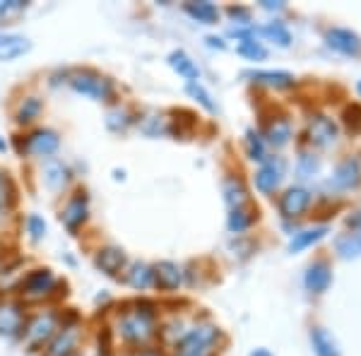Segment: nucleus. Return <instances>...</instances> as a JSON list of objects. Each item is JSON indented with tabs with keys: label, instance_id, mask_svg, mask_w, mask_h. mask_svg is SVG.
I'll return each mask as SVG.
<instances>
[{
	"label": "nucleus",
	"instance_id": "nucleus-1",
	"mask_svg": "<svg viewBox=\"0 0 361 356\" xmlns=\"http://www.w3.org/2000/svg\"><path fill=\"white\" fill-rule=\"evenodd\" d=\"M116 332L126 344L145 347L157 335V320L149 303H135L133 308H126L116 320Z\"/></svg>",
	"mask_w": 361,
	"mask_h": 356
},
{
	"label": "nucleus",
	"instance_id": "nucleus-2",
	"mask_svg": "<svg viewBox=\"0 0 361 356\" xmlns=\"http://www.w3.org/2000/svg\"><path fill=\"white\" fill-rule=\"evenodd\" d=\"M68 85L73 87V92L92 99V102H111L116 97L114 82L97 70H78V73L70 75Z\"/></svg>",
	"mask_w": 361,
	"mask_h": 356
},
{
	"label": "nucleus",
	"instance_id": "nucleus-3",
	"mask_svg": "<svg viewBox=\"0 0 361 356\" xmlns=\"http://www.w3.org/2000/svg\"><path fill=\"white\" fill-rule=\"evenodd\" d=\"M217 340H219V330L214 325H197V328L185 332L180 337V342H176L173 356H209Z\"/></svg>",
	"mask_w": 361,
	"mask_h": 356
},
{
	"label": "nucleus",
	"instance_id": "nucleus-4",
	"mask_svg": "<svg viewBox=\"0 0 361 356\" xmlns=\"http://www.w3.org/2000/svg\"><path fill=\"white\" fill-rule=\"evenodd\" d=\"M58 330L61 328H58V315L56 313H39L25 325V330H22V340H25L29 352H37V349L46 347V344L54 340V335Z\"/></svg>",
	"mask_w": 361,
	"mask_h": 356
},
{
	"label": "nucleus",
	"instance_id": "nucleus-5",
	"mask_svg": "<svg viewBox=\"0 0 361 356\" xmlns=\"http://www.w3.org/2000/svg\"><path fill=\"white\" fill-rule=\"evenodd\" d=\"M56 289V274L49 267H39L32 270L22 279V296L27 301H42L44 296H49Z\"/></svg>",
	"mask_w": 361,
	"mask_h": 356
},
{
	"label": "nucleus",
	"instance_id": "nucleus-6",
	"mask_svg": "<svg viewBox=\"0 0 361 356\" xmlns=\"http://www.w3.org/2000/svg\"><path fill=\"white\" fill-rule=\"evenodd\" d=\"M58 147H61V137H58L56 130H51V128H37V130H32L25 137L22 154L51 156V154H56Z\"/></svg>",
	"mask_w": 361,
	"mask_h": 356
},
{
	"label": "nucleus",
	"instance_id": "nucleus-7",
	"mask_svg": "<svg viewBox=\"0 0 361 356\" xmlns=\"http://www.w3.org/2000/svg\"><path fill=\"white\" fill-rule=\"evenodd\" d=\"M82 340V330L78 325H63L54 335V340L46 344L42 356H75Z\"/></svg>",
	"mask_w": 361,
	"mask_h": 356
},
{
	"label": "nucleus",
	"instance_id": "nucleus-8",
	"mask_svg": "<svg viewBox=\"0 0 361 356\" xmlns=\"http://www.w3.org/2000/svg\"><path fill=\"white\" fill-rule=\"evenodd\" d=\"M87 214H90V202H87L85 192L80 190L66 202V207H63V212H61V221L68 231H78L87 221Z\"/></svg>",
	"mask_w": 361,
	"mask_h": 356
},
{
	"label": "nucleus",
	"instance_id": "nucleus-9",
	"mask_svg": "<svg viewBox=\"0 0 361 356\" xmlns=\"http://www.w3.org/2000/svg\"><path fill=\"white\" fill-rule=\"evenodd\" d=\"M94 265L99 272H104L106 277H118L121 272H126L128 267V258L121 248L116 246H104L97 250L94 255Z\"/></svg>",
	"mask_w": 361,
	"mask_h": 356
},
{
	"label": "nucleus",
	"instance_id": "nucleus-10",
	"mask_svg": "<svg viewBox=\"0 0 361 356\" xmlns=\"http://www.w3.org/2000/svg\"><path fill=\"white\" fill-rule=\"evenodd\" d=\"M32 51V42L20 32H0V63H13Z\"/></svg>",
	"mask_w": 361,
	"mask_h": 356
},
{
	"label": "nucleus",
	"instance_id": "nucleus-11",
	"mask_svg": "<svg viewBox=\"0 0 361 356\" xmlns=\"http://www.w3.org/2000/svg\"><path fill=\"white\" fill-rule=\"evenodd\" d=\"M25 330V313L20 303H0V337H20Z\"/></svg>",
	"mask_w": 361,
	"mask_h": 356
},
{
	"label": "nucleus",
	"instance_id": "nucleus-12",
	"mask_svg": "<svg viewBox=\"0 0 361 356\" xmlns=\"http://www.w3.org/2000/svg\"><path fill=\"white\" fill-rule=\"evenodd\" d=\"M180 279H183V274H180L176 262L161 260L152 267V284L161 291H176L180 287Z\"/></svg>",
	"mask_w": 361,
	"mask_h": 356
},
{
	"label": "nucleus",
	"instance_id": "nucleus-13",
	"mask_svg": "<svg viewBox=\"0 0 361 356\" xmlns=\"http://www.w3.org/2000/svg\"><path fill=\"white\" fill-rule=\"evenodd\" d=\"M308 140H311L316 147H330L337 140V125L325 116H313L308 121Z\"/></svg>",
	"mask_w": 361,
	"mask_h": 356
},
{
	"label": "nucleus",
	"instance_id": "nucleus-14",
	"mask_svg": "<svg viewBox=\"0 0 361 356\" xmlns=\"http://www.w3.org/2000/svg\"><path fill=\"white\" fill-rule=\"evenodd\" d=\"M308 205H311V195H308V190L289 188L282 195V200H279V212H282V217L294 219V217H301V214L308 209Z\"/></svg>",
	"mask_w": 361,
	"mask_h": 356
},
{
	"label": "nucleus",
	"instance_id": "nucleus-15",
	"mask_svg": "<svg viewBox=\"0 0 361 356\" xmlns=\"http://www.w3.org/2000/svg\"><path fill=\"white\" fill-rule=\"evenodd\" d=\"M282 180V161L279 159H265L263 166L255 171V188H258L263 195L272 192Z\"/></svg>",
	"mask_w": 361,
	"mask_h": 356
},
{
	"label": "nucleus",
	"instance_id": "nucleus-16",
	"mask_svg": "<svg viewBox=\"0 0 361 356\" xmlns=\"http://www.w3.org/2000/svg\"><path fill=\"white\" fill-rule=\"evenodd\" d=\"M42 178H44L46 188L58 192V190H63L68 185L70 171H68L66 164H61V161L51 159V161H46V166H44V171H42Z\"/></svg>",
	"mask_w": 361,
	"mask_h": 356
},
{
	"label": "nucleus",
	"instance_id": "nucleus-17",
	"mask_svg": "<svg viewBox=\"0 0 361 356\" xmlns=\"http://www.w3.org/2000/svg\"><path fill=\"white\" fill-rule=\"evenodd\" d=\"M42 111H44V102H42V99L34 97V94H29V97L22 99L20 106H17V111H15V121H17L20 125H32V123H37V121H39Z\"/></svg>",
	"mask_w": 361,
	"mask_h": 356
},
{
	"label": "nucleus",
	"instance_id": "nucleus-18",
	"mask_svg": "<svg viewBox=\"0 0 361 356\" xmlns=\"http://www.w3.org/2000/svg\"><path fill=\"white\" fill-rule=\"evenodd\" d=\"M328 44L333 49L342 51V54H359L361 49L359 37L354 32H349V29H333V32H328Z\"/></svg>",
	"mask_w": 361,
	"mask_h": 356
},
{
	"label": "nucleus",
	"instance_id": "nucleus-19",
	"mask_svg": "<svg viewBox=\"0 0 361 356\" xmlns=\"http://www.w3.org/2000/svg\"><path fill=\"white\" fill-rule=\"evenodd\" d=\"M330 279H333L330 267L325 265V262H316V265H311L306 272V287L308 291H313V294H323V291L330 287Z\"/></svg>",
	"mask_w": 361,
	"mask_h": 356
},
{
	"label": "nucleus",
	"instance_id": "nucleus-20",
	"mask_svg": "<svg viewBox=\"0 0 361 356\" xmlns=\"http://www.w3.org/2000/svg\"><path fill=\"white\" fill-rule=\"evenodd\" d=\"M169 66H171L180 78H185L188 82H197L200 80V70L193 61H190V56L185 54V51H173L171 56H169Z\"/></svg>",
	"mask_w": 361,
	"mask_h": 356
},
{
	"label": "nucleus",
	"instance_id": "nucleus-21",
	"mask_svg": "<svg viewBox=\"0 0 361 356\" xmlns=\"http://www.w3.org/2000/svg\"><path fill=\"white\" fill-rule=\"evenodd\" d=\"M126 282L128 287L137 289V291H145L152 287V267L145 265V262H133L126 272Z\"/></svg>",
	"mask_w": 361,
	"mask_h": 356
},
{
	"label": "nucleus",
	"instance_id": "nucleus-22",
	"mask_svg": "<svg viewBox=\"0 0 361 356\" xmlns=\"http://www.w3.org/2000/svg\"><path fill=\"white\" fill-rule=\"evenodd\" d=\"M265 135H267V142L270 145L284 147V145L289 142V137H292V123H289V118H284V116H277V118L270 121Z\"/></svg>",
	"mask_w": 361,
	"mask_h": 356
},
{
	"label": "nucleus",
	"instance_id": "nucleus-23",
	"mask_svg": "<svg viewBox=\"0 0 361 356\" xmlns=\"http://www.w3.org/2000/svg\"><path fill=\"white\" fill-rule=\"evenodd\" d=\"M357 183H359V161L345 159L337 166V171L333 176V185L335 188H352V185H357Z\"/></svg>",
	"mask_w": 361,
	"mask_h": 356
},
{
	"label": "nucleus",
	"instance_id": "nucleus-24",
	"mask_svg": "<svg viewBox=\"0 0 361 356\" xmlns=\"http://www.w3.org/2000/svg\"><path fill=\"white\" fill-rule=\"evenodd\" d=\"M185 13L193 17L195 22H202V25H214V22L219 20V10L217 5L212 3H205V0H200V3H185Z\"/></svg>",
	"mask_w": 361,
	"mask_h": 356
},
{
	"label": "nucleus",
	"instance_id": "nucleus-25",
	"mask_svg": "<svg viewBox=\"0 0 361 356\" xmlns=\"http://www.w3.org/2000/svg\"><path fill=\"white\" fill-rule=\"evenodd\" d=\"M311 342H313V349H316L318 356H340V352H337V344H335L333 337H330L328 330L313 328L311 330Z\"/></svg>",
	"mask_w": 361,
	"mask_h": 356
},
{
	"label": "nucleus",
	"instance_id": "nucleus-26",
	"mask_svg": "<svg viewBox=\"0 0 361 356\" xmlns=\"http://www.w3.org/2000/svg\"><path fill=\"white\" fill-rule=\"evenodd\" d=\"M224 195H226V202H229L231 209L246 207V202H248V190L243 188V183L238 178H229V180H226Z\"/></svg>",
	"mask_w": 361,
	"mask_h": 356
},
{
	"label": "nucleus",
	"instance_id": "nucleus-27",
	"mask_svg": "<svg viewBox=\"0 0 361 356\" xmlns=\"http://www.w3.org/2000/svg\"><path fill=\"white\" fill-rule=\"evenodd\" d=\"M250 78H253V82L267 85V87H277V90H282V87H292V85H294V75L282 73V70H277V73H253Z\"/></svg>",
	"mask_w": 361,
	"mask_h": 356
},
{
	"label": "nucleus",
	"instance_id": "nucleus-28",
	"mask_svg": "<svg viewBox=\"0 0 361 356\" xmlns=\"http://www.w3.org/2000/svg\"><path fill=\"white\" fill-rule=\"evenodd\" d=\"M133 113L128 109H123V106H116V109H111L106 113V128L109 130H114V133H123V130H128V128L133 125Z\"/></svg>",
	"mask_w": 361,
	"mask_h": 356
},
{
	"label": "nucleus",
	"instance_id": "nucleus-29",
	"mask_svg": "<svg viewBox=\"0 0 361 356\" xmlns=\"http://www.w3.org/2000/svg\"><path fill=\"white\" fill-rule=\"evenodd\" d=\"M328 233V229L325 226H320V229H311V231H301V233H296V236L292 238V243H289V250L292 253H299V250H304L308 246H313L316 241H320V238Z\"/></svg>",
	"mask_w": 361,
	"mask_h": 356
},
{
	"label": "nucleus",
	"instance_id": "nucleus-30",
	"mask_svg": "<svg viewBox=\"0 0 361 356\" xmlns=\"http://www.w3.org/2000/svg\"><path fill=\"white\" fill-rule=\"evenodd\" d=\"M255 219H258V209H246V207L231 209L229 229L231 231H243V229H248V226L253 224Z\"/></svg>",
	"mask_w": 361,
	"mask_h": 356
},
{
	"label": "nucleus",
	"instance_id": "nucleus-31",
	"mask_svg": "<svg viewBox=\"0 0 361 356\" xmlns=\"http://www.w3.org/2000/svg\"><path fill=\"white\" fill-rule=\"evenodd\" d=\"M258 34H263V37L272 39V42H277L279 46H289V42H292V34H289V29L284 27L282 22H272V25L258 29Z\"/></svg>",
	"mask_w": 361,
	"mask_h": 356
},
{
	"label": "nucleus",
	"instance_id": "nucleus-32",
	"mask_svg": "<svg viewBox=\"0 0 361 356\" xmlns=\"http://www.w3.org/2000/svg\"><path fill=\"white\" fill-rule=\"evenodd\" d=\"M337 250H340L345 258H349V255H359L361 253V236L359 233H347V236H342L340 241H337Z\"/></svg>",
	"mask_w": 361,
	"mask_h": 356
},
{
	"label": "nucleus",
	"instance_id": "nucleus-33",
	"mask_svg": "<svg viewBox=\"0 0 361 356\" xmlns=\"http://www.w3.org/2000/svg\"><path fill=\"white\" fill-rule=\"evenodd\" d=\"M13 197H15L13 180H10L8 173L0 171V214H3L5 209L10 207V202H13Z\"/></svg>",
	"mask_w": 361,
	"mask_h": 356
},
{
	"label": "nucleus",
	"instance_id": "nucleus-34",
	"mask_svg": "<svg viewBox=\"0 0 361 356\" xmlns=\"http://www.w3.org/2000/svg\"><path fill=\"white\" fill-rule=\"evenodd\" d=\"M238 54L250 58V61H265L267 51L258 42H255V39H243V44L238 46Z\"/></svg>",
	"mask_w": 361,
	"mask_h": 356
},
{
	"label": "nucleus",
	"instance_id": "nucleus-35",
	"mask_svg": "<svg viewBox=\"0 0 361 356\" xmlns=\"http://www.w3.org/2000/svg\"><path fill=\"white\" fill-rule=\"evenodd\" d=\"M185 92H188L190 97H195L207 111H214V102L209 99V94L205 92V87H202L200 82H188V85H185Z\"/></svg>",
	"mask_w": 361,
	"mask_h": 356
},
{
	"label": "nucleus",
	"instance_id": "nucleus-36",
	"mask_svg": "<svg viewBox=\"0 0 361 356\" xmlns=\"http://www.w3.org/2000/svg\"><path fill=\"white\" fill-rule=\"evenodd\" d=\"M27 231H29V236H32L34 241H42V238L46 236L44 217H39V214H29V217H27Z\"/></svg>",
	"mask_w": 361,
	"mask_h": 356
},
{
	"label": "nucleus",
	"instance_id": "nucleus-37",
	"mask_svg": "<svg viewBox=\"0 0 361 356\" xmlns=\"http://www.w3.org/2000/svg\"><path fill=\"white\" fill-rule=\"evenodd\" d=\"M345 123L349 133H361V106L354 104L345 111Z\"/></svg>",
	"mask_w": 361,
	"mask_h": 356
},
{
	"label": "nucleus",
	"instance_id": "nucleus-38",
	"mask_svg": "<svg viewBox=\"0 0 361 356\" xmlns=\"http://www.w3.org/2000/svg\"><path fill=\"white\" fill-rule=\"evenodd\" d=\"M248 156L250 159H258V161H265V152H263V142H260V137L255 135L253 130L248 133Z\"/></svg>",
	"mask_w": 361,
	"mask_h": 356
},
{
	"label": "nucleus",
	"instance_id": "nucleus-39",
	"mask_svg": "<svg viewBox=\"0 0 361 356\" xmlns=\"http://www.w3.org/2000/svg\"><path fill=\"white\" fill-rule=\"evenodd\" d=\"M229 15L234 17V20H241V25H246V22L250 20V15H248L246 8H229Z\"/></svg>",
	"mask_w": 361,
	"mask_h": 356
},
{
	"label": "nucleus",
	"instance_id": "nucleus-40",
	"mask_svg": "<svg viewBox=\"0 0 361 356\" xmlns=\"http://www.w3.org/2000/svg\"><path fill=\"white\" fill-rule=\"evenodd\" d=\"M299 171L301 173H306V171H316V161L311 164V156H301V166H299Z\"/></svg>",
	"mask_w": 361,
	"mask_h": 356
},
{
	"label": "nucleus",
	"instance_id": "nucleus-41",
	"mask_svg": "<svg viewBox=\"0 0 361 356\" xmlns=\"http://www.w3.org/2000/svg\"><path fill=\"white\" fill-rule=\"evenodd\" d=\"M263 8L265 10H279V8H282V3H270V0H265Z\"/></svg>",
	"mask_w": 361,
	"mask_h": 356
},
{
	"label": "nucleus",
	"instance_id": "nucleus-42",
	"mask_svg": "<svg viewBox=\"0 0 361 356\" xmlns=\"http://www.w3.org/2000/svg\"><path fill=\"white\" fill-rule=\"evenodd\" d=\"M137 356H161V354L154 352V349H142V352H140Z\"/></svg>",
	"mask_w": 361,
	"mask_h": 356
},
{
	"label": "nucleus",
	"instance_id": "nucleus-43",
	"mask_svg": "<svg viewBox=\"0 0 361 356\" xmlns=\"http://www.w3.org/2000/svg\"><path fill=\"white\" fill-rule=\"evenodd\" d=\"M250 356H272L270 352H267V349H255V352L253 354H250Z\"/></svg>",
	"mask_w": 361,
	"mask_h": 356
},
{
	"label": "nucleus",
	"instance_id": "nucleus-44",
	"mask_svg": "<svg viewBox=\"0 0 361 356\" xmlns=\"http://www.w3.org/2000/svg\"><path fill=\"white\" fill-rule=\"evenodd\" d=\"M8 152V142H5V137L0 135V154H5Z\"/></svg>",
	"mask_w": 361,
	"mask_h": 356
},
{
	"label": "nucleus",
	"instance_id": "nucleus-45",
	"mask_svg": "<svg viewBox=\"0 0 361 356\" xmlns=\"http://www.w3.org/2000/svg\"><path fill=\"white\" fill-rule=\"evenodd\" d=\"M359 92H361V85H359Z\"/></svg>",
	"mask_w": 361,
	"mask_h": 356
}]
</instances>
